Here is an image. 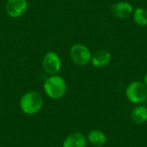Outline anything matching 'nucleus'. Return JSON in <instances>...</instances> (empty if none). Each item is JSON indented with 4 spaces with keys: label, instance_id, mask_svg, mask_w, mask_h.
Masks as SVG:
<instances>
[{
    "label": "nucleus",
    "instance_id": "11",
    "mask_svg": "<svg viewBox=\"0 0 147 147\" xmlns=\"http://www.w3.org/2000/svg\"><path fill=\"white\" fill-rule=\"evenodd\" d=\"M131 119L136 124H144L147 121V107L139 105L135 107L131 113Z\"/></svg>",
    "mask_w": 147,
    "mask_h": 147
},
{
    "label": "nucleus",
    "instance_id": "3",
    "mask_svg": "<svg viewBox=\"0 0 147 147\" xmlns=\"http://www.w3.org/2000/svg\"><path fill=\"white\" fill-rule=\"evenodd\" d=\"M125 94L130 102L140 104L147 99V88L143 82L134 81L127 85Z\"/></svg>",
    "mask_w": 147,
    "mask_h": 147
},
{
    "label": "nucleus",
    "instance_id": "6",
    "mask_svg": "<svg viewBox=\"0 0 147 147\" xmlns=\"http://www.w3.org/2000/svg\"><path fill=\"white\" fill-rule=\"evenodd\" d=\"M28 6V0H7L5 10L10 17L19 18L26 13Z\"/></svg>",
    "mask_w": 147,
    "mask_h": 147
},
{
    "label": "nucleus",
    "instance_id": "5",
    "mask_svg": "<svg viewBox=\"0 0 147 147\" xmlns=\"http://www.w3.org/2000/svg\"><path fill=\"white\" fill-rule=\"evenodd\" d=\"M41 64L44 71L50 76L58 74L62 66V62L59 55L53 51L47 52L44 55Z\"/></svg>",
    "mask_w": 147,
    "mask_h": 147
},
{
    "label": "nucleus",
    "instance_id": "9",
    "mask_svg": "<svg viewBox=\"0 0 147 147\" xmlns=\"http://www.w3.org/2000/svg\"><path fill=\"white\" fill-rule=\"evenodd\" d=\"M111 53L107 50H99L92 54L91 64L96 68H103L111 62Z\"/></svg>",
    "mask_w": 147,
    "mask_h": 147
},
{
    "label": "nucleus",
    "instance_id": "10",
    "mask_svg": "<svg viewBox=\"0 0 147 147\" xmlns=\"http://www.w3.org/2000/svg\"><path fill=\"white\" fill-rule=\"evenodd\" d=\"M87 141L94 147H102L107 143L106 134L100 130H91L86 136Z\"/></svg>",
    "mask_w": 147,
    "mask_h": 147
},
{
    "label": "nucleus",
    "instance_id": "13",
    "mask_svg": "<svg viewBox=\"0 0 147 147\" xmlns=\"http://www.w3.org/2000/svg\"><path fill=\"white\" fill-rule=\"evenodd\" d=\"M146 85V87L147 88V73L145 75V78H144V82H143Z\"/></svg>",
    "mask_w": 147,
    "mask_h": 147
},
{
    "label": "nucleus",
    "instance_id": "7",
    "mask_svg": "<svg viewBox=\"0 0 147 147\" xmlns=\"http://www.w3.org/2000/svg\"><path fill=\"white\" fill-rule=\"evenodd\" d=\"M133 5L125 1L117 2L114 3L111 7V13L114 16L120 19H126L133 15L134 13Z\"/></svg>",
    "mask_w": 147,
    "mask_h": 147
},
{
    "label": "nucleus",
    "instance_id": "1",
    "mask_svg": "<svg viewBox=\"0 0 147 147\" xmlns=\"http://www.w3.org/2000/svg\"><path fill=\"white\" fill-rule=\"evenodd\" d=\"M22 112L27 115H34L43 108L44 99L37 91H28L24 93L19 102Z\"/></svg>",
    "mask_w": 147,
    "mask_h": 147
},
{
    "label": "nucleus",
    "instance_id": "4",
    "mask_svg": "<svg viewBox=\"0 0 147 147\" xmlns=\"http://www.w3.org/2000/svg\"><path fill=\"white\" fill-rule=\"evenodd\" d=\"M69 55L71 61L80 66L88 65L91 61L92 53L90 48L84 44H74L69 51Z\"/></svg>",
    "mask_w": 147,
    "mask_h": 147
},
{
    "label": "nucleus",
    "instance_id": "12",
    "mask_svg": "<svg viewBox=\"0 0 147 147\" xmlns=\"http://www.w3.org/2000/svg\"><path fill=\"white\" fill-rule=\"evenodd\" d=\"M133 18L134 22L141 27L147 25V10L143 7H137L134 9Z\"/></svg>",
    "mask_w": 147,
    "mask_h": 147
},
{
    "label": "nucleus",
    "instance_id": "2",
    "mask_svg": "<svg viewBox=\"0 0 147 147\" xmlns=\"http://www.w3.org/2000/svg\"><path fill=\"white\" fill-rule=\"evenodd\" d=\"M46 95L53 100H59L65 96L67 91V84L65 78L58 74L49 76L43 84Z\"/></svg>",
    "mask_w": 147,
    "mask_h": 147
},
{
    "label": "nucleus",
    "instance_id": "8",
    "mask_svg": "<svg viewBox=\"0 0 147 147\" xmlns=\"http://www.w3.org/2000/svg\"><path fill=\"white\" fill-rule=\"evenodd\" d=\"M86 137L79 132H74L65 137L62 147H87Z\"/></svg>",
    "mask_w": 147,
    "mask_h": 147
}]
</instances>
